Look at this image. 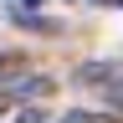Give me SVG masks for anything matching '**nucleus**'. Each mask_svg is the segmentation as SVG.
<instances>
[{
	"instance_id": "nucleus-4",
	"label": "nucleus",
	"mask_w": 123,
	"mask_h": 123,
	"mask_svg": "<svg viewBox=\"0 0 123 123\" xmlns=\"http://www.w3.org/2000/svg\"><path fill=\"white\" fill-rule=\"evenodd\" d=\"M92 5H108V0H92Z\"/></svg>"
},
{
	"instance_id": "nucleus-1",
	"label": "nucleus",
	"mask_w": 123,
	"mask_h": 123,
	"mask_svg": "<svg viewBox=\"0 0 123 123\" xmlns=\"http://www.w3.org/2000/svg\"><path fill=\"white\" fill-rule=\"evenodd\" d=\"M51 87H56V77H46V72H10V77H0V123H15Z\"/></svg>"
},
{
	"instance_id": "nucleus-2",
	"label": "nucleus",
	"mask_w": 123,
	"mask_h": 123,
	"mask_svg": "<svg viewBox=\"0 0 123 123\" xmlns=\"http://www.w3.org/2000/svg\"><path fill=\"white\" fill-rule=\"evenodd\" d=\"M56 123H123L118 113H62Z\"/></svg>"
},
{
	"instance_id": "nucleus-3",
	"label": "nucleus",
	"mask_w": 123,
	"mask_h": 123,
	"mask_svg": "<svg viewBox=\"0 0 123 123\" xmlns=\"http://www.w3.org/2000/svg\"><path fill=\"white\" fill-rule=\"evenodd\" d=\"M108 5H118V10H123V0H108Z\"/></svg>"
}]
</instances>
